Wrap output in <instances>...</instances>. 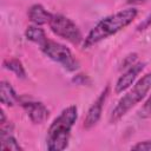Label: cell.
Returning <instances> with one entry per match:
<instances>
[{
  "label": "cell",
  "instance_id": "8fae6325",
  "mask_svg": "<svg viewBox=\"0 0 151 151\" xmlns=\"http://www.w3.org/2000/svg\"><path fill=\"white\" fill-rule=\"evenodd\" d=\"M25 37L29 40V41H33L35 44H38L39 46H41L46 40V34H45V31L42 28H40L38 25H32V26H28L25 31Z\"/></svg>",
  "mask_w": 151,
  "mask_h": 151
},
{
  "label": "cell",
  "instance_id": "d6986e66",
  "mask_svg": "<svg viewBox=\"0 0 151 151\" xmlns=\"http://www.w3.org/2000/svg\"><path fill=\"white\" fill-rule=\"evenodd\" d=\"M145 0H126L127 4H140V2H144Z\"/></svg>",
  "mask_w": 151,
  "mask_h": 151
},
{
  "label": "cell",
  "instance_id": "8992f818",
  "mask_svg": "<svg viewBox=\"0 0 151 151\" xmlns=\"http://www.w3.org/2000/svg\"><path fill=\"white\" fill-rule=\"evenodd\" d=\"M109 92H110V86H106L101 91V93L98 96V98L94 100V103L90 106V109L85 116V119H84V129L88 130L98 123V120L100 119V116H101L104 103L109 96Z\"/></svg>",
  "mask_w": 151,
  "mask_h": 151
},
{
  "label": "cell",
  "instance_id": "30bf717a",
  "mask_svg": "<svg viewBox=\"0 0 151 151\" xmlns=\"http://www.w3.org/2000/svg\"><path fill=\"white\" fill-rule=\"evenodd\" d=\"M0 99H1V104L6 106H13L19 100V97L15 93L14 88L7 81L0 83Z\"/></svg>",
  "mask_w": 151,
  "mask_h": 151
},
{
  "label": "cell",
  "instance_id": "7a4b0ae2",
  "mask_svg": "<svg viewBox=\"0 0 151 151\" xmlns=\"http://www.w3.org/2000/svg\"><path fill=\"white\" fill-rule=\"evenodd\" d=\"M78 109L76 105H71L61 111V113L52 122L47 130L46 145L51 151L65 150L68 145L71 130L77 122Z\"/></svg>",
  "mask_w": 151,
  "mask_h": 151
},
{
  "label": "cell",
  "instance_id": "2e32d148",
  "mask_svg": "<svg viewBox=\"0 0 151 151\" xmlns=\"http://www.w3.org/2000/svg\"><path fill=\"white\" fill-rule=\"evenodd\" d=\"M136 60H137V54H136V53L129 54V55L125 57V59L123 60V63H122V68H129V67H131L133 64H136Z\"/></svg>",
  "mask_w": 151,
  "mask_h": 151
},
{
  "label": "cell",
  "instance_id": "6da1fadb",
  "mask_svg": "<svg viewBox=\"0 0 151 151\" xmlns=\"http://www.w3.org/2000/svg\"><path fill=\"white\" fill-rule=\"evenodd\" d=\"M137 14H138V11L131 7V8L122 9L114 14H111L101 19L84 39V42H83L84 48H90L93 45L98 44L99 41L125 28L127 25H130L136 19Z\"/></svg>",
  "mask_w": 151,
  "mask_h": 151
},
{
  "label": "cell",
  "instance_id": "5b68a950",
  "mask_svg": "<svg viewBox=\"0 0 151 151\" xmlns=\"http://www.w3.org/2000/svg\"><path fill=\"white\" fill-rule=\"evenodd\" d=\"M48 25H50L51 31L55 35H58L72 44L77 45L83 40V34H81L80 29L78 28V26L70 18H67L65 15L52 14V18H51Z\"/></svg>",
  "mask_w": 151,
  "mask_h": 151
},
{
  "label": "cell",
  "instance_id": "e0dca14e",
  "mask_svg": "<svg viewBox=\"0 0 151 151\" xmlns=\"http://www.w3.org/2000/svg\"><path fill=\"white\" fill-rule=\"evenodd\" d=\"M72 81L78 84V85H88V84H91V79L86 74H77L76 77L72 78Z\"/></svg>",
  "mask_w": 151,
  "mask_h": 151
},
{
  "label": "cell",
  "instance_id": "3957f363",
  "mask_svg": "<svg viewBox=\"0 0 151 151\" xmlns=\"http://www.w3.org/2000/svg\"><path fill=\"white\" fill-rule=\"evenodd\" d=\"M151 90V72L143 76L120 100L117 103L114 109L112 110V113L110 116V123L114 124L119 119H122L134 105H137Z\"/></svg>",
  "mask_w": 151,
  "mask_h": 151
},
{
  "label": "cell",
  "instance_id": "ba28073f",
  "mask_svg": "<svg viewBox=\"0 0 151 151\" xmlns=\"http://www.w3.org/2000/svg\"><path fill=\"white\" fill-rule=\"evenodd\" d=\"M22 107L34 124H42L48 119L50 111L40 101H22Z\"/></svg>",
  "mask_w": 151,
  "mask_h": 151
},
{
  "label": "cell",
  "instance_id": "4fadbf2b",
  "mask_svg": "<svg viewBox=\"0 0 151 151\" xmlns=\"http://www.w3.org/2000/svg\"><path fill=\"white\" fill-rule=\"evenodd\" d=\"M1 149L5 151H21L22 147L19 145V143L17 142V139L12 136H5L1 137Z\"/></svg>",
  "mask_w": 151,
  "mask_h": 151
},
{
  "label": "cell",
  "instance_id": "5bb4252c",
  "mask_svg": "<svg viewBox=\"0 0 151 151\" xmlns=\"http://www.w3.org/2000/svg\"><path fill=\"white\" fill-rule=\"evenodd\" d=\"M139 117L142 118H149L151 117V94L147 98V100L144 103L142 109L139 110Z\"/></svg>",
  "mask_w": 151,
  "mask_h": 151
},
{
  "label": "cell",
  "instance_id": "ac0fdd59",
  "mask_svg": "<svg viewBox=\"0 0 151 151\" xmlns=\"http://www.w3.org/2000/svg\"><path fill=\"white\" fill-rule=\"evenodd\" d=\"M151 26V13L145 18V20L143 22H140L138 26H137V31H144L146 28H149Z\"/></svg>",
  "mask_w": 151,
  "mask_h": 151
},
{
  "label": "cell",
  "instance_id": "7c38bea8",
  "mask_svg": "<svg viewBox=\"0 0 151 151\" xmlns=\"http://www.w3.org/2000/svg\"><path fill=\"white\" fill-rule=\"evenodd\" d=\"M4 67L12 71L18 78H26V72H25V68L22 66V63L19 60V59H15V58H12V59H6L4 61Z\"/></svg>",
  "mask_w": 151,
  "mask_h": 151
},
{
  "label": "cell",
  "instance_id": "9a60e30c",
  "mask_svg": "<svg viewBox=\"0 0 151 151\" xmlns=\"http://www.w3.org/2000/svg\"><path fill=\"white\" fill-rule=\"evenodd\" d=\"M131 150H137V151H149L151 150V140H143L138 142L136 145L131 147Z\"/></svg>",
  "mask_w": 151,
  "mask_h": 151
},
{
  "label": "cell",
  "instance_id": "9c48e42d",
  "mask_svg": "<svg viewBox=\"0 0 151 151\" xmlns=\"http://www.w3.org/2000/svg\"><path fill=\"white\" fill-rule=\"evenodd\" d=\"M28 14V18L29 20L34 24V25H45V24H48L51 18H52V14L50 12H47L40 4H35V5H32L27 12Z\"/></svg>",
  "mask_w": 151,
  "mask_h": 151
},
{
  "label": "cell",
  "instance_id": "52a82bcc",
  "mask_svg": "<svg viewBox=\"0 0 151 151\" xmlns=\"http://www.w3.org/2000/svg\"><path fill=\"white\" fill-rule=\"evenodd\" d=\"M144 67H145V63H136L131 67H129L126 70V72L123 73V76H120L119 79L117 80L116 86H114V92L122 93L125 90H127L133 84V81L136 80L138 74L144 70Z\"/></svg>",
  "mask_w": 151,
  "mask_h": 151
},
{
  "label": "cell",
  "instance_id": "277c9868",
  "mask_svg": "<svg viewBox=\"0 0 151 151\" xmlns=\"http://www.w3.org/2000/svg\"><path fill=\"white\" fill-rule=\"evenodd\" d=\"M41 51L53 61H57L64 66L67 71H77L79 68V63L74 57L72 55L70 48H67L65 45H61L59 42H55L53 40L47 39L41 46Z\"/></svg>",
  "mask_w": 151,
  "mask_h": 151
}]
</instances>
